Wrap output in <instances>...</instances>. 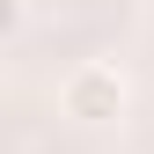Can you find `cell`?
Segmentation results:
<instances>
[{
	"label": "cell",
	"mask_w": 154,
	"mask_h": 154,
	"mask_svg": "<svg viewBox=\"0 0 154 154\" xmlns=\"http://www.w3.org/2000/svg\"><path fill=\"white\" fill-rule=\"evenodd\" d=\"M125 103H132V81L110 59H81L59 81V118H73V125H118Z\"/></svg>",
	"instance_id": "6da1fadb"
}]
</instances>
